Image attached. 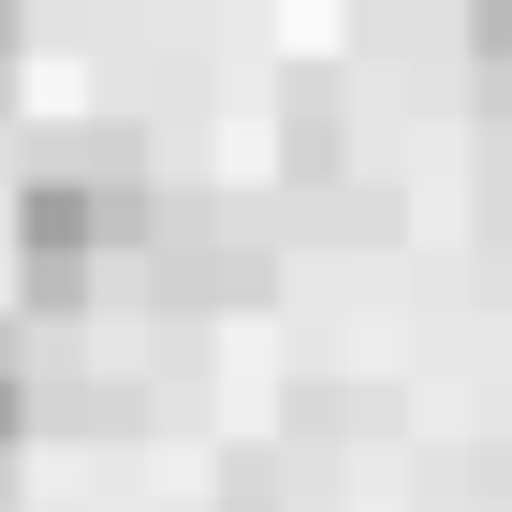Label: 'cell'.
I'll return each mask as SVG.
<instances>
[{"label":"cell","mask_w":512,"mask_h":512,"mask_svg":"<svg viewBox=\"0 0 512 512\" xmlns=\"http://www.w3.org/2000/svg\"><path fill=\"white\" fill-rule=\"evenodd\" d=\"M147 176H30L15 191V293L30 308H88L103 293V264H132L147 249Z\"/></svg>","instance_id":"cell-1"},{"label":"cell","mask_w":512,"mask_h":512,"mask_svg":"<svg viewBox=\"0 0 512 512\" xmlns=\"http://www.w3.org/2000/svg\"><path fill=\"white\" fill-rule=\"evenodd\" d=\"M15 74H30V15L0 0V103H15Z\"/></svg>","instance_id":"cell-5"},{"label":"cell","mask_w":512,"mask_h":512,"mask_svg":"<svg viewBox=\"0 0 512 512\" xmlns=\"http://www.w3.org/2000/svg\"><path fill=\"white\" fill-rule=\"evenodd\" d=\"M235 512H264V498H249V483H235Z\"/></svg>","instance_id":"cell-6"},{"label":"cell","mask_w":512,"mask_h":512,"mask_svg":"<svg viewBox=\"0 0 512 512\" xmlns=\"http://www.w3.org/2000/svg\"><path fill=\"white\" fill-rule=\"evenodd\" d=\"M44 425V381H30V337H15V322H0V454H15V439Z\"/></svg>","instance_id":"cell-3"},{"label":"cell","mask_w":512,"mask_h":512,"mask_svg":"<svg viewBox=\"0 0 512 512\" xmlns=\"http://www.w3.org/2000/svg\"><path fill=\"white\" fill-rule=\"evenodd\" d=\"M469 74L483 103H512V0H469Z\"/></svg>","instance_id":"cell-4"},{"label":"cell","mask_w":512,"mask_h":512,"mask_svg":"<svg viewBox=\"0 0 512 512\" xmlns=\"http://www.w3.org/2000/svg\"><path fill=\"white\" fill-rule=\"evenodd\" d=\"M132 264H161V293H249V278H264V249H235V235H161L147 220V249H132Z\"/></svg>","instance_id":"cell-2"}]
</instances>
